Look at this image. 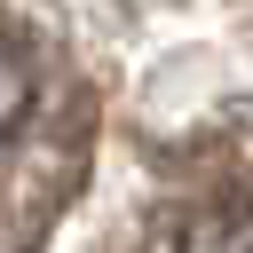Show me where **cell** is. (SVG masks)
<instances>
[{
  "mask_svg": "<svg viewBox=\"0 0 253 253\" xmlns=\"http://www.w3.org/2000/svg\"><path fill=\"white\" fill-rule=\"evenodd\" d=\"M24 111H32V63H24V47L0 32V134H16Z\"/></svg>",
  "mask_w": 253,
  "mask_h": 253,
  "instance_id": "cell-2",
  "label": "cell"
},
{
  "mask_svg": "<svg viewBox=\"0 0 253 253\" xmlns=\"http://www.w3.org/2000/svg\"><path fill=\"white\" fill-rule=\"evenodd\" d=\"M174 253H253V190L245 198H221V206H198L182 221Z\"/></svg>",
  "mask_w": 253,
  "mask_h": 253,
  "instance_id": "cell-1",
  "label": "cell"
}]
</instances>
